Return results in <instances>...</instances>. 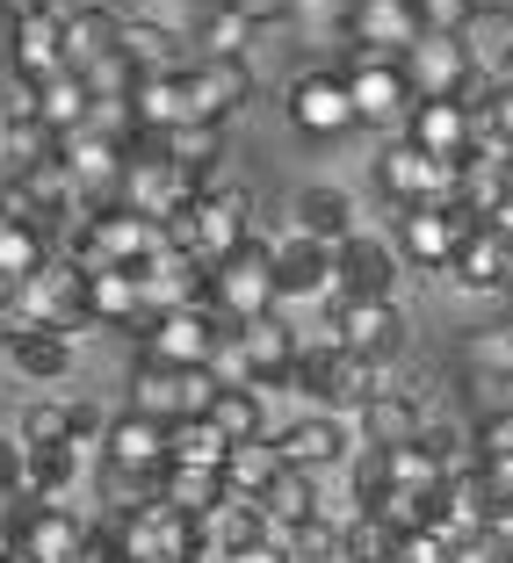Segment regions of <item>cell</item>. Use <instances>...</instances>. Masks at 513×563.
<instances>
[{"mask_svg":"<svg viewBox=\"0 0 513 563\" xmlns=\"http://www.w3.org/2000/svg\"><path fill=\"white\" fill-rule=\"evenodd\" d=\"M160 232H166V246H182V253H196L203 267H217L225 253L247 246V239L261 232V224H253V196H247V188L210 181V188H203V196L188 202L182 217H166Z\"/></svg>","mask_w":513,"mask_h":563,"instance_id":"obj_1","label":"cell"},{"mask_svg":"<svg viewBox=\"0 0 513 563\" xmlns=\"http://www.w3.org/2000/svg\"><path fill=\"white\" fill-rule=\"evenodd\" d=\"M397 66L413 80V101H463V109H484V95H492V80L478 73L470 36H419Z\"/></svg>","mask_w":513,"mask_h":563,"instance_id":"obj_2","label":"cell"},{"mask_svg":"<svg viewBox=\"0 0 513 563\" xmlns=\"http://www.w3.org/2000/svg\"><path fill=\"white\" fill-rule=\"evenodd\" d=\"M101 528L117 534L123 563H196L203 549V520L174 514L166 498H152V506H138V514H101Z\"/></svg>","mask_w":513,"mask_h":563,"instance_id":"obj_3","label":"cell"},{"mask_svg":"<svg viewBox=\"0 0 513 563\" xmlns=\"http://www.w3.org/2000/svg\"><path fill=\"white\" fill-rule=\"evenodd\" d=\"M203 303H210L225 325H247V318L282 311V303H275V261H268V232H253L239 253H225V261L210 267V289H203Z\"/></svg>","mask_w":513,"mask_h":563,"instance_id":"obj_4","label":"cell"},{"mask_svg":"<svg viewBox=\"0 0 513 563\" xmlns=\"http://www.w3.org/2000/svg\"><path fill=\"white\" fill-rule=\"evenodd\" d=\"M340 80H348V95H354V123H362V131H383V137L405 131V117H413V80H405L397 58H376V51L348 44Z\"/></svg>","mask_w":513,"mask_h":563,"instance_id":"obj_5","label":"cell"},{"mask_svg":"<svg viewBox=\"0 0 513 563\" xmlns=\"http://www.w3.org/2000/svg\"><path fill=\"white\" fill-rule=\"evenodd\" d=\"M210 405H217L210 368H166V362H152V354L131 362V412L174 427V419H210Z\"/></svg>","mask_w":513,"mask_h":563,"instance_id":"obj_6","label":"cell"},{"mask_svg":"<svg viewBox=\"0 0 513 563\" xmlns=\"http://www.w3.org/2000/svg\"><path fill=\"white\" fill-rule=\"evenodd\" d=\"M478 232V217L463 210V202H419V210H397V261L419 267V275H448V261H456V246Z\"/></svg>","mask_w":513,"mask_h":563,"instance_id":"obj_7","label":"cell"},{"mask_svg":"<svg viewBox=\"0 0 513 563\" xmlns=\"http://www.w3.org/2000/svg\"><path fill=\"white\" fill-rule=\"evenodd\" d=\"M326 332L376 368H391L405 354V311L383 297H326Z\"/></svg>","mask_w":513,"mask_h":563,"instance_id":"obj_8","label":"cell"},{"mask_svg":"<svg viewBox=\"0 0 513 563\" xmlns=\"http://www.w3.org/2000/svg\"><path fill=\"white\" fill-rule=\"evenodd\" d=\"M456 166L463 159H427L413 137H391L376 152V188L391 210H419V202H456Z\"/></svg>","mask_w":513,"mask_h":563,"instance_id":"obj_9","label":"cell"},{"mask_svg":"<svg viewBox=\"0 0 513 563\" xmlns=\"http://www.w3.org/2000/svg\"><path fill=\"white\" fill-rule=\"evenodd\" d=\"M282 109H290V131H297V137H318V145L362 131V123H354V95H348V80H340V66L297 73V80H290V95H282Z\"/></svg>","mask_w":513,"mask_h":563,"instance_id":"obj_10","label":"cell"},{"mask_svg":"<svg viewBox=\"0 0 513 563\" xmlns=\"http://www.w3.org/2000/svg\"><path fill=\"white\" fill-rule=\"evenodd\" d=\"M225 318L210 311V303H188V311H160L145 332H138V354H152V362L166 368H210L217 340H225Z\"/></svg>","mask_w":513,"mask_h":563,"instance_id":"obj_11","label":"cell"},{"mask_svg":"<svg viewBox=\"0 0 513 563\" xmlns=\"http://www.w3.org/2000/svg\"><path fill=\"white\" fill-rule=\"evenodd\" d=\"M268 261H275V303H326L332 297V246H318L312 232L282 224L268 239Z\"/></svg>","mask_w":513,"mask_h":563,"instance_id":"obj_12","label":"cell"},{"mask_svg":"<svg viewBox=\"0 0 513 563\" xmlns=\"http://www.w3.org/2000/svg\"><path fill=\"white\" fill-rule=\"evenodd\" d=\"M8 528H15V549L30 563H80L87 556V520L73 514V506L15 498V506H8Z\"/></svg>","mask_w":513,"mask_h":563,"instance_id":"obj_13","label":"cell"},{"mask_svg":"<svg viewBox=\"0 0 513 563\" xmlns=\"http://www.w3.org/2000/svg\"><path fill=\"white\" fill-rule=\"evenodd\" d=\"M275 455L282 470H304V477H332V470H348L354 455V427L332 412H304L290 427H275Z\"/></svg>","mask_w":513,"mask_h":563,"instance_id":"obj_14","label":"cell"},{"mask_svg":"<svg viewBox=\"0 0 513 563\" xmlns=\"http://www.w3.org/2000/svg\"><path fill=\"white\" fill-rule=\"evenodd\" d=\"M397 275H405V261H397L391 239L376 232H354L332 246V297H383L397 303Z\"/></svg>","mask_w":513,"mask_h":563,"instance_id":"obj_15","label":"cell"},{"mask_svg":"<svg viewBox=\"0 0 513 563\" xmlns=\"http://www.w3.org/2000/svg\"><path fill=\"white\" fill-rule=\"evenodd\" d=\"M340 36L362 51H376V58H405V51L419 44V15L413 0H348V15H340Z\"/></svg>","mask_w":513,"mask_h":563,"instance_id":"obj_16","label":"cell"},{"mask_svg":"<svg viewBox=\"0 0 513 563\" xmlns=\"http://www.w3.org/2000/svg\"><path fill=\"white\" fill-rule=\"evenodd\" d=\"M232 340H239V354H247V368H253V390H282L290 383V368H297V325L282 311H268V318H247V325H232Z\"/></svg>","mask_w":513,"mask_h":563,"instance_id":"obj_17","label":"cell"},{"mask_svg":"<svg viewBox=\"0 0 513 563\" xmlns=\"http://www.w3.org/2000/svg\"><path fill=\"white\" fill-rule=\"evenodd\" d=\"M138 289H145V311H188V303H203V289H210V267L196 261V253L182 246H160L145 267H138Z\"/></svg>","mask_w":513,"mask_h":563,"instance_id":"obj_18","label":"cell"},{"mask_svg":"<svg viewBox=\"0 0 513 563\" xmlns=\"http://www.w3.org/2000/svg\"><path fill=\"white\" fill-rule=\"evenodd\" d=\"M253 101V66L247 58H196L188 66V109L203 123H232Z\"/></svg>","mask_w":513,"mask_h":563,"instance_id":"obj_19","label":"cell"},{"mask_svg":"<svg viewBox=\"0 0 513 563\" xmlns=\"http://www.w3.org/2000/svg\"><path fill=\"white\" fill-rule=\"evenodd\" d=\"M427 159H470V145H478V109H463V101H413V117H405V131Z\"/></svg>","mask_w":513,"mask_h":563,"instance_id":"obj_20","label":"cell"},{"mask_svg":"<svg viewBox=\"0 0 513 563\" xmlns=\"http://www.w3.org/2000/svg\"><path fill=\"white\" fill-rule=\"evenodd\" d=\"M348 427H354V448H413L419 427H427V405H419L413 390H391V383H383Z\"/></svg>","mask_w":513,"mask_h":563,"instance_id":"obj_21","label":"cell"},{"mask_svg":"<svg viewBox=\"0 0 513 563\" xmlns=\"http://www.w3.org/2000/svg\"><path fill=\"white\" fill-rule=\"evenodd\" d=\"M58 44H66V73H95L101 58H117L123 44V15L117 8H58Z\"/></svg>","mask_w":513,"mask_h":563,"instance_id":"obj_22","label":"cell"},{"mask_svg":"<svg viewBox=\"0 0 513 563\" xmlns=\"http://www.w3.org/2000/svg\"><path fill=\"white\" fill-rule=\"evenodd\" d=\"M101 463H117V470H138V477H160L166 470V427L145 412H109V433H101Z\"/></svg>","mask_w":513,"mask_h":563,"instance_id":"obj_23","label":"cell"},{"mask_svg":"<svg viewBox=\"0 0 513 563\" xmlns=\"http://www.w3.org/2000/svg\"><path fill=\"white\" fill-rule=\"evenodd\" d=\"M87 318H95V332H145L152 311H145V289H138V275H123V267H101V275H87Z\"/></svg>","mask_w":513,"mask_h":563,"instance_id":"obj_24","label":"cell"},{"mask_svg":"<svg viewBox=\"0 0 513 563\" xmlns=\"http://www.w3.org/2000/svg\"><path fill=\"white\" fill-rule=\"evenodd\" d=\"M8 66H15V80H22V87H44V80H58V73H66V44H58V8H51V15H36V22H15V30H8Z\"/></svg>","mask_w":513,"mask_h":563,"instance_id":"obj_25","label":"cell"},{"mask_svg":"<svg viewBox=\"0 0 513 563\" xmlns=\"http://www.w3.org/2000/svg\"><path fill=\"white\" fill-rule=\"evenodd\" d=\"M188 36L182 30H166V22H145V15H123V66L138 73V80H152V73H188L196 58H182Z\"/></svg>","mask_w":513,"mask_h":563,"instance_id":"obj_26","label":"cell"},{"mask_svg":"<svg viewBox=\"0 0 513 563\" xmlns=\"http://www.w3.org/2000/svg\"><path fill=\"white\" fill-rule=\"evenodd\" d=\"M506 253H513V239H499L492 224H478V232L456 246V261H448V282L456 289H470V297H506Z\"/></svg>","mask_w":513,"mask_h":563,"instance_id":"obj_27","label":"cell"},{"mask_svg":"<svg viewBox=\"0 0 513 563\" xmlns=\"http://www.w3.org/2000/svg\"><path fill=\"white\" fill-rule=\"evenodd\" d=\"M131 117H138V131H152V137H166L174 123H196V109H188V73H152V80H138Z\"/></svg>","mask_w":513,"mask_h":563,"instance_id":"obj_28","label":"cell"},{"mask_svg":"<svg viewBox=\"0 0 513 563\" xmlns=\"http://www.w3.org/2000/svg\"><path fill=\"white\" fill-rule=\"evenodd\" d=\"M8 368L30 383H66L73 376V340H58V332L44 325H15V340H8Z\"/></svg>","mask_w":513,"mask_h":563,"instance_id":"obj_29","label":"cell"},{"mask_svg":"<svg viewBox=\"0 0 513 563\" xmlns=\"http://www.w3.org/2000/svg\"><path fill=\"white\" fill-rule=\"evenodd\" d=\"M290 224L312 232L318 246H340V239H354V196L348 188H304V196L290 202Z\"/></svg>","mask_w":513,"mask_h":563,"instance_id":"obj_30","label":"cell"},{"mask_svg":"<svg viewBox=\"0 0 513 563\" xmlns=\"http://www.w3.org/2000/svg\"><path fill=\"white\" fill-rule=\"evenodd\" d=\"M30 109H36V123H44L51 137H66V131H80L87 123V80L80 73H58V80H44V87H30Z\"/></svg>","mask_w":513,"mask_h":563,"instance_id":"obj_31","label":"cell"},{"mask_svg":"<svg viewBox=\"0 0 513 563\" xmlns=\"http://www.w3.org/2000/svg\"><path fill=\"white\" fill-rule=\"evenodd\" d=\"M160 498L174 506V514H188V520H210L217 506H225V470H174L166 463L160 470Z\"/></svg>","mask_w":513,"mask_h":563,"instance_id":"obj_32","label":"cell"},{"mask_svg":"<svg viewBox=\"0 0 513 563\" xmlns=\"http://www.w3.org/2000/svg\"><path fill=\"white\" fill-rule=\"evenodd\" d=\"M160 152L182 166V174H203V181H210L217 159H225V123H203V117L196 123H174V131L160 137Z\"/></svg>","mask_w":513,"mask_h":563,"instance_id":"obj_33","label":"cell"},{"mask_svg":"<svg viewBox=\"0 0 513 563\" xmlns=\"http://www.w3.org/2000/svg\"><path fill=\"white\" fill-rule=\"evenodd\" d=\"M282 477V455H275V433L268 441H239L232 455H225V492L232 498H253L261 506V492Z\"/></svg>","mask_w":513,"mask_h":563,"instance_id":"obj_34","label":"cell"},{"mask_svg":"<svg viewBox=\"0 0 513 563\" xmlns=\"http://www.w3.org/2000/svg\"><path fill=\"white\" fill-rule=\"evenodd\" d=\"M225 455H232V441L210 419H174L166 427V463L174 470H225Z\"/></svg>","mask_w":513,"mask_h":563,"instance_id":"obj_35","label":"cell"},{"mask_svg":"<svg viewBox=\"0 0 513 563\" xmlns=\"http://www.w3.org/2000/svg\"><path fill=\"white\" fill-rule=\"evenodd\" d=\"M203 542H210L217 556H232V549H247V542H268V514L253 506V498H232V492H225V506L203 520Z\"/></svg>","mask_w":513,"mask_h":563,"instance_id":"obj_36","label":"cell"},{"mask_svg":"<svg viewBox=\"0 0 513 563\" xmlns=\"http://www.w3.org/2000/svg\"><path fill=\"white\" fill-rule=\"evenodd\" d=\"M51 253H58V239H51V232H36V224H0V289L30 282Z\"/></svg>","mask_w":513,"mask_h":563,"instance_id":"obj_37","label":"cell"},{"mask_svg":"<svg viewBox=\"0 0 513 563\" xmlns=\"http://www.w3.org/2000/svg\"><path fill=\"white\" fill-rule=\"evenodd\" d=\"M261 514H268V534L312 520V514H318V477H304V470H282V477L261 492Z\"/></svg>","mask_w":513,"mask_h":563,"instance_id":"obj_38","label":"cell"},{"mask_svg":"<svg viewBox=\"0 0 513 563\" xmlns=\"http://www.w3.org/2000/svg\"><path fill=\"white\" fill-rule=\"evenodd\" d=\"M210 427L225 433L232 448H239V441H268V433H275V427H268V398H261V390H217Z\"/></svg>","mask_w":513,"mask_h":563,"instance_id":"obj_39","label":"cell"},{"mask_svg":"<svg viewBox=\"0 0 513 563\" xmlns=\"http://www.w3.org/2000/svg\"><path fill=\"white\" fill-rule=\"evenodd\" d=\"M80 470H87L80 448H36L30 455V498L36 506H66V492L80 484Z\"/></svg>","mask_w":513,"mask_h":563,"instance_id":"obj_40","label":"cell"},{"mask_svg":"<svg viewBox=\"0 0 513 563\" xmlns=\"http://www.w3.org/2000/svg\"><path fill=\"white\" fill-rule=\"evenodd\" d=\"M15 441L30 448H73V398H36L30 412L15 419Z\"/></svg>","mask_w":513,"mask_h":563,"instance_id":"obj_41","label":"cell"},{"mask_svg":"<svg viewBox=\"0 0 513 563\" xmlns=\"http://www.w3.org/2000/svg\"><path fill=\"white\" fill-rule=\"evenodd\" d=\"M95 492L109 514H138V506H152L160 498V477H138V470H117V463H101L95 470Z\"/></svg>","mask_w":513,"mask_h":563,"instance_id":"obj_42","label":"cell"},{"mask_svg":"<svg viewBox=\"0 0 513 563\" xmlns=\"http://www.w3.org/2000/svg\"><path fill=\"white\" fill-rule=\"evenodd\" d=\"M188 44H196V58H247V22H239L232 8H210Z\"/></svg>","mask_w":513,"mask_h":563,"instance_id":"obj_43","label":"cell"},{"mask_svg":"<svg viewBox=\"0 0 513 563\" xmlns=\"http://www.w3.org/2000/svg\"><path fill=\"white\" fill-rule=\"evenodd\" d=\"M413 15L427 36H470L484 15V0H413Z\"/></svg>","mask_w":513,"mask_h":563,"instance_id":"obj_44","label":"cell"},{"mask_svg":"<svg viewBox=\"0 0 513 563\" xmlns=\"http://www.w3.org/2000/svg\"><path fill=\"white\" fill-rule=\"evenodd\" d=\"M391 549H397V534L383 528L376 514H362L348 534H340V556H332V563H391Z\"/></svg>","mask_w":513,"mask_h":563,"instance_id":"obj_45","label":"cell"},{"mask_svg":"<svg viewBox=\"0 0 513 563\" xmlns=\"http://www.w3.org/2000/svg\"><path fill=\"white\" fill-rule=\"evenodd\" d=\"M15 498H30V448L0 433V506H15Z\"/></svg>","mask_w":513,"mask_h":563,"instance_id":"obj_46","label":"cell"},{"mask_svg":"<svg viewBox=\"0 0 513 563\" xmlns=\"http://www.w3.org/2000/svg\"><path fill=\"white\" fill-rule=\"evenodd\" d=\"M448 556H456V542H448V534H434V528L397 534V549H391V563H448Z\"/></svg>","mask_w":513,"mask_h":563,"instance_id":"obj_47","label":"cell"},{"mask_svg":"<svg viewBox=\"0 0 513 563\" xmlns=\"http://www.w3.org/2000/svg\"><path fill=\"white\" fill-rule=\"evenodd\" d=\"M210 376H217V390H253V368H247V354H239V340H232V332L217 340V354H210Z\"/></svg>","mask_w":513,"mask_h":563,"instance_id":"obj_48","label":"cell"},{"mask_svg":"<svg viewBox=\"0 0 513 563\" xmlns=\"http://www.w3.org/2000/svg\"><path fill=\"white\" fill-rule=\"evenodd\" d=\"M217 8H232L247 30H268V22H290V15H297V0H217Z\"/></svg>","mask_w":513,"mask_h":563,"instance_id":"obj_49","label":"cell"},{"mask_svg":"<svg viewBox=\"0 0 513 563\" xmlns=\"http://www.w3.org/2000/svg\"><path fill=\"white\" fill-rule=\"evenodd\" d=\"M217 563H290V549H275V542H247V549H232V556H217Z\"/></svg>","mask_w":513,"mask_h":563,"instance_id":"obj_50","label":"cell"},{"mask_svg":"<svg viewBox=\"0 0 513 563\" xmlns=\"http://www.w3.org/2000/svg\"><path fill=\"white\" fill-rule=\"evenodd\" d=\"M0 15H8V30H15V22H36V15H51V0H0Z\"/></svg>","mask_w":513,"mask_h":563,"instance_id":"obj_51","label":"cell"},{"mask_svg":"<svg viewBox=\"0 0 513 563\" xmlns=\"http://www.w3.org/2000/svg\"><path fill=\"white\" fill-rule=\"evenodd\" d=\"M8 549H15V528H8V506H0V556H8Z\"/></svg>","mask_w":513,"mask_h":563,"instance_id":"obj_52","label":"cell"},{"mask_svg":"<svg viewBox=\"0 0 513 563\" xmlns=\"http://www.w3.org/2000/svg\"><path fill=\"white\" fill-rule=\"evenodd\" d=\"M0 563H30V556H22V549H8V556H0Z\"/></svg>","mask_w":513,"mask_h":563,"instance_id":"obj_53","label":"cell"}]
</instances>
